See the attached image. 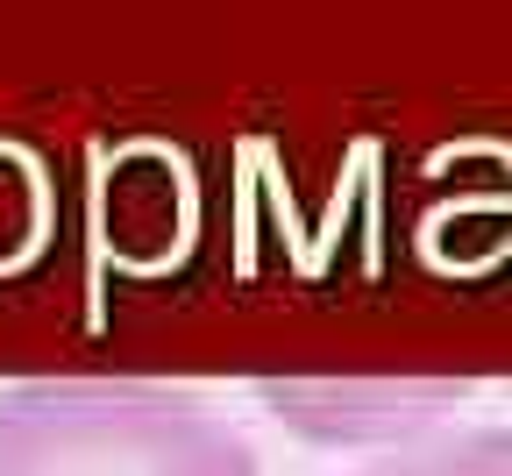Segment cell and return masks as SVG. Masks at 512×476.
<instances>
[{
  "instance_id": "obj_1",
  "label": "cell",
  "mask_w": 512,
  "mask_h": 476,
  "mask_svg": "<svg viewBox=\"0 0 512 476\" xmlns=\"http://www.w3.org/2000/svg\"><path fill=\"white\" fill-rule=\"evenodd\" d=\"M0 476H256V455L164 384H22L0 398Z\"/></svg>"
},
{
  "instance_id": "obj_2",
  "label": "cell",
  "mask_w": 512,
  "mask_h": 476,
  "mask_svg": "<svg viewBox=\"0 0 512 476\" xmlns=\"http://www.w3.org/2000/svg\"><path fill=\"white\" fill-rule=\"evenodd\" d=\"M363 476H512V427H470V434H441L413 455H392Z\"/></svg>"
}]
</instances>
